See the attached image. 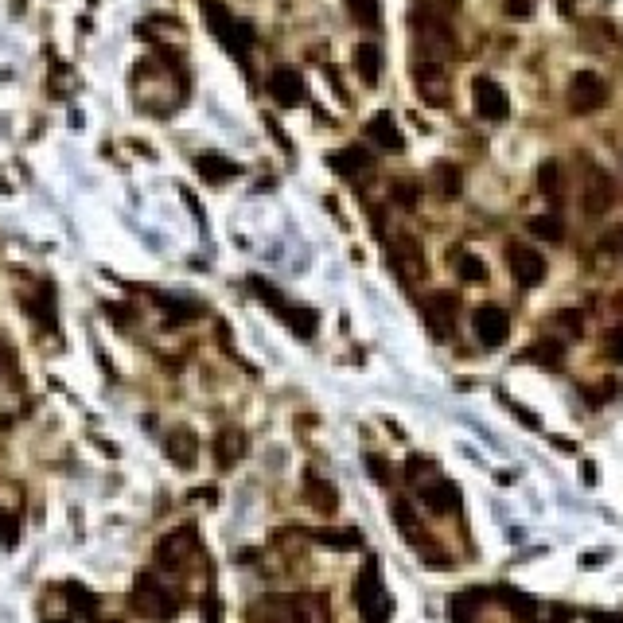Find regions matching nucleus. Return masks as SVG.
Listing matches in <instances>:
<instances>
[{
    "label": "nucleus",
    "instance_id": "0eeeda50",
    "mask_svg": "<svg viewBox=\"0 0 623 623\" xmlns=\"http://www.w3.org/2000/svg\"><path fill=\"white\" fill-rule=\"evenodd\" d=\"M472 327L483 347H503L506 336H511V316H506V308H499V304H483V308H475Z\"/></svg>",
    "mask_w": 623,
    "mask_h": 623
},
{
    "label": "nucleus",
    "instance_id": "393cba45",
    "mask_svg": "<svg viewBox=\"0 0 623 623\" xmlns=\"http://www.w3.org/2000/svg\"><path fill=\"white\" fill-rule=\"evenodd\" d=\"M281 316H285L288 327H293L300 339H308L316 331V324H320V316H316L312 308H281Z\"/></svg>",
    "mask_w": 623,
    "mask_h": 623
},
{
    "label": "nucleus",
    "instance_id": "f3484780",
    "mask_svg": "<svg viewBox=\"0 0 623 623\" xmlns=\"http://www.w3.org/2000/svg\"><path fill=\"white\" fill-rule=\"evenodd\" d=\"M164 452L180 463V468H192L195 463V452H199V441H195V432H187V429H171L168 437H164Z\"/></svg>",
    "mask_w": 623,
    "mask_h": 623
},
{
    "label": "nucleus",
    "instance_id": "6ab92c4d",
    "mask_svg": "<svg viewBox=\"0 0 623 623\" xmlns=\"http://www.w3.org/2000/svg\"><path fill=\"white\" fill-rule=\"evenodd\" d=\"M245 452V437L238 429H226L214 437V460H219V468H230V463H238V456Z\"/></svg>",
    "mask_w": 623,
    "mask_h": 623
},
{
    "label": "nucleus",
    "instance_id": "ddd939ff",
    "mask_svg": "<svg viewBox=\"0 0 623 623\" xmlns=\"http://www.w3.org/2000/svg\"><path fill=\"white\" fill-rule=\"evenodd\" d=\"M367 140L379 144L382 152H401V149H405V137H401V129H398V121H394V113H386V109H379V113H374V118L367 121Z\"/></svg>",
    "mask_w": 623,
    "mask_h": 623
},
{
    "label": "nucleus",
    "instance_id": "7ed1b4c3",
    "mask_svg": "<svg viewBox=\"0 0 623 623\" xmlns=\"http://www.w3.org/2000/svg\"><path fill=\"white\" fill-rule=\"evenodd\" d=\"M604 98H607V82L597 75V70H576V75L569 78V90H565L569 109L581 113V118H585V113H592V109H600Z\"/></svg>",
    "mask_w": 623,
    "mask_h": 623
},
{
    "label": "nucleus",
    "instance_id": "cd10ccee",
    "mask_svg": "<svg viewBox=\"0 0 623 623\" xmlns=\"http://www.w3.org/2000/svg\"><path fill=\"white\" fill-rule=\"evenodd\" d=\"M308 495H312V506H320L324 514H331V511H336V491H331L327 483H316V480H308Z\"/></svg>",
    "mask_w": 623,
    "mask_h": 623
},
{
    "label": "nucleus",
    "instance_id": "39448f33",
    "mask_svg": "<svg viewBox=\"0 0 623 623\" xmlns=\"http://www.w3.org/2000/svg\"><path fill=\"white\" fill-rule=\"evenodd\" d=\"M327 164L336 168V176H343L347 183H367L374 176V152L367 144H347V149L327 156Z\"/></svg>",
    "mask_w": 623,
    "mask_h": 623
},
{
    "label": "nucleus",
    "instance_id": "b1692460",
    "mask_svg": "<svg viewBox=\"0 0 623 623\" xmlns=\"http://www.w3.org/2000/svg\"><path fill=\"white\" fill-rule=\"evenodd\" d=\"M456 273H460L463 285H483L487 281V265H483V257H475V254H460Z\"/></svg>",
    "mask_w": 623,
    "mask_h": 623
},
{
    "label": "nucleus",
    "instance_id": "473e14b6",
    "mask_svg": "<svg viewBox=\"0 0 623 623\" xmlns=\"http://www.w3.org/2000/svg\"><path fill=\"white\" fill-rule=\"evenodd\" d=\"M557 324L569 327V336H581V312H557Z\"/></svg>",
    "mask_w": 623,
    "mask_h": 623
},
{
    "label": "nucleus",
    "instance_id": "2f4dec72",
    "mask_svg": "<svg viewBox=\"0 0 623 623\" xmlns=\"http://www.w3.org/2000/svg\"><path fill=\"white\" fill-rule=\"evenodd\" d=\"M600 250H604V254H619V250H623V226H616L612 234L600 238Z\"/></svg>",
    "mask_w": 623,
    "mask_h": 623
},
{
    "label": "nucleus",
    "instance_id": "a878e982",
    "mask_svg": "<svg viewBox=\"0 0 623 623\" xmlns=\"http://www.w3.org/2000/svg\"><path fill=\"white\" fill-rule=\"evenodd\" d=\"M389 199H394V207H401V211H417V202H421V183L398 180L389 187Z\"/></svg>",
    "mask_w": 623,
    "mask_h": 623
},
{
    "label": "nucleus",
    "instance_id": "aec40b11",
    "mask_svg": "<svg viewBox=\"0 0 623 623\" xmlns=\"http://www.w3.org/2000/svg\"><path fill=\"white\" fill-rule=\"evenodd\" d=\"M561 183H565V176H561L557 161H542L538 171H534V187H538V195H545V199H561Z\"/></svg>",
    "mask_w": 623,
    "mask_h": 623
},
{
    "label": "nucleus",
    "instance_id": "a211bd4d",
    "mask_svg": "<svg viewBox=\"0 0 623 623\" xmlns=\"http://www.w3.org/2000/svg\"><path fill=\"white\" fill-rule=\"evenodd\" d=\"M421 499L432 506L437 514H452L456 506H460V495H456V487L452 483H444V480H437V483H429V487H421Z\"/></svg>",
    "mask_w": 623,
    "mask_h": 623
},
{
    "label": "nucleus",
    "instance_id": "4be33fe9",
    "mask_svg": "<svg viewBox=\"0 0 623 623\" xmlns=\"http://www.w3.org/2000/svg\"><path fill=\"white\" fill-rule=\"evenodd\" d=\"M432 187H437L441 199H456V195L463 192L460 168H456V164H437V168H432Z\"/></svg>",
    "mask_w": 623,
    "mask_h": 623
},
{
    "label": "nucleus",
    "instance_id": "4468645a",
    "mask_svg": "<svg viewBox=\"0 0 623 623\" xmlns=\"http://www.w3.org/2000/svg\"><path fill=\"white\" fill-rule=\"evenodd\" d=\"M389 262H394L398 273H413V277H421V273H425V254H421V245H417L413 238H405V234L389 242Z\"/></svg>",
    "mask_w": 623,
    "mask_h": 623
},
{
    "label": "nucleus",
    "instance_id": "72a5a7b5",
    "mask_svg": "<svg viewBox=\"0 0 623 623\" xmlns=\"http://www.w3.org/2000/svg\"><path fill=\"white\" fill-rule=\"evenodd\" d=\"M557 8H561V16H573V0H557Z\"/></svg>",
    "mask_w": 623,
    "mask_h": 623
},
{
    "label": "nucleus",
    "instance_id": "f03ea898",
    "mask_svg": "<svg viewBox=\"0 0 623 623\" xmlns=\"http://www.w3.org/2000/svg\"><path fill=\"white\" fill-rule=\"evenodd\" d=\"M506 265H511V277L523 285V288H538L545 281V257L538 254V245H526V242H511L506 245Z\"/></svg>",
    "mask_w": 623,
    "mask_h": 623
},
{
    "label": "nucleus",
    "instance_id": "423d86ee",
    "mask_svg": "<svg viewBox=\"0 0 623 623\" xmlns=\"http://www.w3.org/2000/svg\"><path fill=\"white\" fill-rule=\"evenodd\" d=\"M133 604L140 607L144 616H161V619H168V616H176V600L168 597V588L156 581L152 573H140L137 576V592H133Z\"/></svg>",
    "mask_w": 623,
    "mask_h": 623
},
{
    "label": "nucleus",
    "instance_id": "6e6552de",
    "mask_svg": "<svg viewBox=\"0 0 623 623\" xmlns=\"http://www.w3.org/2000/svg\"><path fill=\"white\" fill-rule=\"evenodd\" d=\"M265 86H269L273 101H277V106H285V109H293V106H300V101L308 98V86H304V75H300L296 67H273Z\"/></svg>",
    "mask_w": 623,
    "mask_h": 623
},
{
    "label": "nucleus",
    "instance_id": "5701e85b",
    "mask_svg": "<svg viewBox=\"0 0 623 623\" xmlns=\"http://www.w3.org/2000/svg\"><path fill=\"white\" fill-rule=\"evenodd\" d=\"M526 230H530L534 238H545V242H561V238H565L561 214H534V219L526 223Z\"/></svg>",
    "mask_w": 623,
    "mask_h": 623
},
{
    "label": "nucleus",
    "instance_id": "dca6fc26",
    "mask_svg": "<svg viewBox=\"0 0 623 623\" xmlns=\"http://www.w3.org/2000/svg\"><path fill=\"white\" fill-rule=\"evenodd\" d=\"M195 171L207 183H226V180L238 176V164L226 161V156H219V152H199L195 156Z\"/></svg>",
    "mask_w": 623,
    "mask_h": 623
},
{
    "label": "nucleus",
    "instance_id": "c85d7f7f",
    "mask_svg": "<svg viewBox=\"0 0 623 623\" xmlns=\"http://www.w3.org/2000/svg\"><path fill=\"white\" fill-rule=\"evenodd\" d=\"M67 600L75 604L78 612H94V607H98V600H94V597H86V588H82V585H67Z\"/></svg>",
    "mask_w": 623,
    "mask_h": 623
},
{
    "label": "nucleus",
    "instance_id": "20e7f679",
    "mask_svg": "<svg viewBox=\"0 0 623 623\" xmlns=\"http://www.w3.org/2000/svg\"><path fill=\"white\" fill-rule=\"evenodd\" d=\"M472 101H475V113H480L483 121H506L511 118V98H506V90L491 75H475L472 78Z\"/></svg>",
    "mask_w": 623,
    "mask_h": 623
},
{
    "label": "nucleus",
    "instance_id": "f257e3e1",
    "mask_svg": "<svg viewBox=\"0 0 623 623\" xmlns=\"http://www.w3.org/2000/svg\"><path fill=\"white\" fill-rule=\"evenodd\" d=\"M202 16H207L211 32L226 43V51L234 55L238 63H245V51H250V43H254V24L250 20H234L223 0H202Z\"/></svg>",
    "mask_w": 623,
    "mask_h": 623
},
{
    "label": "nucleus",
    "instance_id": "1a4fd4ad",
    "mask_svg": "<svg viewBox=\"0 0 623 623\" xmlns=\"http://www.w3.org/2000/svg\"><path fill=\"white\" fill-rule=\"evenodd\" d=\"M413 82H417V94H421L429 106H448V75L441 63L421 59L413 67Z\"/></svg>",
    "mask_w": 623,
    "mask_h": 623
},
{
    "label": "nucleus",
    "instance_id": "9d476101",
    "mask_svg": "<svg viewBox=\"0 0 623 623\" xmlns=\"http://www.w3.org/2000/svg\"><path fill=\"white\" fill-rule=\"evenodd\" d=\"M612 199H616V187H612V176H607L604 168H592L588 176H585V195H581V207H585V214H604L607 207H612Z\"/></svg>",
    "mask_w": 623,
    "mask_h": 623
},
{
    "label": "nucleus",
    "instance_id": "2eb2a0df",
    "mask_svg": "<svg viewBox=\"0 0 623 623\" xmlns=\"http://www.w3.org/2000/svg\"><path fill=\"white\" fill-rule=\"evenodd\" d=\"M355 70H358L362 86H370V90L382 82V47L379 43H358L355 47Z\"/></svg>",
    "mask_w": 623,
    "mask_h": 623
},
{
    "label": "nucleus",
    "instance_id": "9b49d317",
    "mask_svg": "<svg viewBox=\"0 0 623 623\" xmlns=\"http://www.w3.org/2000/svg\"><path fill=\"white\" fill-rule=\"evenodd\" d=\"M456 308H460V296L456 293H432L425 300V320H429V327H432V336H437V339L452 336Z\"/></svg>",
    "mask_w": 623,
    "mask_h": 623
},
{
    "label": "nucleus",
    "instance_id": "f8f14e48",
    "mask_svg": "<svg viewBox=\"0 0 623 623\" xmlns=\"http://www.w3.org/2000/svg\"><path fill=\"white\" fill-rule=\"evenodd\" d=\"M195 549V530L192 526H180L171 530L168 538H161V545H156V561L164 565V569H180L183 557Z\"/></svg>",
    "mask_w": 623,
    "mask_h": 623
},
{
    "label": "nucleus",
    "instance_id": "bb28decb",
    "mask_svg": "<svg viewBox=\"0 0 623 623\" xmlns=\"http://www.w3.org/2000/svg\"><path fill=\"white\" fill-rule=\"evenodd\" d=\"M523 358H526V362H542V367H557V358H561V343L542 339V343H534Z\"/></svg>",
    "mask_w": 623,
    "mask_h": 623
},
{
    "label": "nucleus",
    "instance_id": "c756f323",
    "mask_svg": "<svg viewBox=\"0 0 623 623\" xmlns=\"http://www.w3.org/2000/svg\"><path fill=\"white\" fill-rule=\"evenodd\" d=\"M503 12H506V20H530L534 0H503Z\"/></svg>",
    "mask_w": 623,
    "mask_h": 623
},
{
    "label": "nucleus",
    "instance_id": "7c9ffc66",
    "mask_svg": "<svg viewBox=\"0 0 623 623\" xmlns=\"http://www.w3.org/2000/svg\"><path fill=\"white\" fill-rule=\"evenodd\" d=\"M604 351H607V358H612V362H623V327H612V331H607Z\"/></svg>",
    "mask_w": 623,
    "mask_h": 623
},
{
    "label": "nucleus",
    "instance_id": "412c9836",
    "mask_svg": "<svg viewBox=\"0 0 623 623\" xmlns=\"http://www.w3.org/2000/svg\"><path fill=\"white\" fill-rule=\"evenodd\" d=\"M347 12H351V20L358 27H382V0H343Z\"/></svg>",
    "mask_w": 623,
    "mask_h": 623
}]
</instances>
